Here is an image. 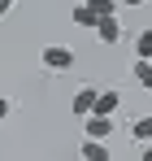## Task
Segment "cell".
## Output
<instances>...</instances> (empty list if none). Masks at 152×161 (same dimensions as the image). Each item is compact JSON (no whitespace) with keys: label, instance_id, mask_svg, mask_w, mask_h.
Here are the masks:
<instances>
[{"label":"cell","instance_id":"14","mask_svg":"<svg viewBox=\"0 0 152 161\" xmlns=\"http://www.w3.org/2000/svg\"><path fill=\"white\" fill-rule=\"evenodd\" d=\"M9 9H13V0H0V18H4V13H9Z\"/></svg>","mask_w":152,"mask_h":161},{"label":"cell","instance_id":"6","mask_svg":"<svg viewBox=\"0 0 152 161\" xmlns=\"http://www.w3.org/2000/svg\"><path fill=\"white\" fill-rule=\"evenodd\" d=\"M78 153H83V161H109V157H113L104 139H83V148H78Z\"/></svg>","mask_w":152,"mask_h":161},{"label":"cell","instance_id":"9","mask_svg":"<svg viewBox=\"0 0 152 161\" xmlns=\"http://www.w3.org/2000/svg\"><path fill=\"white\" fill-rule=\"evenodd\" d=\"M130 139L148 144V139H152V118H135V122H130Z\"/></svg>","mask_w":152,"mask_h":161},{"label":"cell","instance_id":"15","mask_svg":"<svg viewBox=\"0 0 152 161\" xmlns=\"http://www.w3.org/2000/svg\"><path fill=\"white\" fill-rule=\"evenodd\" d=\"M122 4H126V9H139V4H148V0H122Z\"/></svg>","mask_w":152,"mask_h":161},{"label":"cell","instance_id":"7","mask_svg":"<svg viewBox=\"0 0 152 161\" xmlns=\"http://www.w3.org/2000/svg\"><path fill=\"white\" fill-rule=\"evenodd\" d=\"M135 61H152V31L135 35Z\"/></svg>","mask_w":152,"mask_h":161},{"label":"cell","instance_id":"11","mask_svg":"<svg viewBox=\"0 0 152 161\" xmlns=\"http://www.w3.org/2000/svg\"><path fill=\"white\" fill-rule=\"evenodd\" d=\"M135 83L152 87V61H135Z\"/></svg>","mask_w":152,"mask_h":161},{"label":"cell","instance_id":"12","mask_svg":"<svg viewBox=\"0 0 152 161\" xmlns=\"http://www.w3.org/2000/svg\"><path fill=\"white\" fill-rule=\"evenodd\" d=\"M4 118H9V100L0 96V122H4Z\"/></svg>","mask_w":152,"mask_h":161},{"label":"cell","instance_id":"16","mask_svg":"<svg viewBox=\"0 0 152 161\" xmlns=\"http://www.w3.org/2000/svg\"><path fill=\"white\" fill-rule=\"evenodd\" d=\"M148 92H152V87H148Z\"/></svg>","mask_w":152,"mask_h":161},{"label":"cell","instance_id":"10","mask_svg":"<svg viewBox=\"0 0 152 161\" xmlns=\"http://www.w3.org/2000/svg\"><path fill=\"white\" fill-rule=\"evenodd\" d=\"M70 18H74V26H87V31H96V13L87 9V0L78 4V9H74V13H70Z\"/></svg>","mask_w":152,"mask_h":161},{"label":"cell","instance_id":"3","mask_svg":"<svg viewBox=\"0 0 152 161\" xmlns=\"http://www.w3.org/2000/svg\"><path fill=\"white\" fill-rule=\"evenodd\" d=\"M122 109V96L117 92H96V105H91V113H100V118H113Z\"/></svg>","mask_w":152,"mask_h":161},{"label":"cell","instance_id":"5","mask_svg":"<svg viewBox=\"0 0 152 161\" xmlns=\"http://www.w3.org/2000/svg\"><path fill=\"white\" fill-rule=\"evenodd\" d=\"M96 35H100V44L113 48V44L122 39V22H117V18H100V22H96Z\"/></svg>","mask_w":152,"mask_h":161},{"label":"cell","instance_id":"4","mask_svg":"<svg viewBox=\"0 0 152 161\" xmlns=\"http://www.w3.org/2000/svg\"><path fill=\"white\" fill-rule=\"evenodd\" d=\"M91 105H96V87H83V92H74V100H70V113L74 118H87Z\"/></svg>","mask_w":152,"mask_h":161},{"label":"cell","instance_id":"13","mask_svg":"<svg viewBox=\"0 0 152 161\" xmlns=\"http://www.w3.org/2000/svg\"><path fill=\"white\" fill-rule=\"evenodd\" d=\"M139 161H152V139L144 144V157H139Z\"/></svg>","mask_w":152,"mask_h":161},{"label":"cell","instance_id":"2","mask_svg":"<svg viewBox=\"0 0 152 161\" xmlns=\"http://www.w3.org/2000/svg\"><path fill=\"white\" fill-rule=\"evenodd\" d=\"M83 131H87V139H109V135H113V118L87 113V118H83Z\"/></svg>","mask_w":152,"mask_h":161},{"label":"cell","instance_id":"8","mask_svg":"<svg viewBox=\"0 0 152 161\" xmlns=\"http://www.w3.org/2000/svg\"><path fill=\"white\" fill-rule=\"evenodd\" d=\"M87 9L96 13V22L100 18H117V0H87Z\"/></svg>","mask_w":152,"mask_h":161},{"label":"cell","instance_id":"1","mask_svg":"<svg viewBox=\"0 0 152 161\" xmlns=\"http://www.w3.org/2000/svg\"><path fill=\"white\" fill-rule=\"evenodd\" d=\"M39 61H44L48 70L61 74V70H70V65H74V48H65V44H48V48L39 53Z\"/></svg>","mask_w":152,"mask_h":161}]
</instances>
